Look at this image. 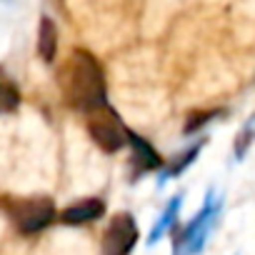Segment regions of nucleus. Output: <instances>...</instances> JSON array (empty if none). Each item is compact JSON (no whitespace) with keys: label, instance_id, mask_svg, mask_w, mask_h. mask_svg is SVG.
<instances>
[{"label":"nucleus","instance_id":"7ed1b4c3","mask_svg":"<svg viewBox=\"0 0 255 255\" xmlns=\"http://www.w3.org/2000/svg\"><path fill=\"white\" fill-rule=\"evenodd\" d=\"M88 130L93 135V140L105 150V153H118L120 148L128 145V128L120 123L118 113L110 108L98 110L90 120H88Z\"/></svg>","mask_w":255,"mask_h":255},{"label":"nucleus","instance_id":"20e7f679","mask_svg":"<svg viewBox=\"0 0 255 255\" xmlns=\"http://www.w3.org/2000/svg\"><path fill=\"white\" fill-rule=\"evenodd\" d=\"M138 240V225L130 213H120L113 218L103 235V255H128Z\"/></svg>","mask_w":255,"mask_h":255},{"label":"nucleus","instance_id":"423d86ee","mask_svg":"<svg viewBox=\"0 0 255 255\" xmlns=\"http://www.w3.org/2000/svg\"><path fill=\"white\" fill-rule=\"evenodd\" d=\"M38 50H40V58H43L45 63H53V60H55V50H58V30H55V25H53L50 18H43V20H40Z\"/></svg>","mask_w":255,"mask_h":255},{"label":"nucleus","instance_id":"f257e3e1","mask_svg":"<svg viewBox=\"0 0 255 255\" xmlns=\"http://www.w3.org/2000/svg\"><path fill=\"white\" fill-rule=\"evenodd\" d=\"M63 93L68 103L85 113H98L108 108L105 75L98 60L88 50H73L68 65L63 68Z\"/></svg>","mask_w":255,"mask_h":255},{"label":"nucleus","instance_id":"0eeeda50","mask_svg":"<svg viewBox=\"0 0 255 255\" xmlns=\"http://www.w3.org/2000/svg\"><path fill=\"white\" fill-rule=\"evenodd\" d=\"M128 143H130L133 150H135V160H138L140 170H153V168L160 165V155L150 148L148 140H143V138L135 135V133H128Z\"/></svg>","mask_w":255,"mask_h":255},{"label":"nucleus","instance_id":"f03ea898","mask_svg":"<svg viewBox=\"0 0 255 255\" xmlns=\"http://www.w3.org/2000/svg\"><path fill=\"white\" fill-rule=\"evenodd\" d=\"M5 210L23 233H38L55 218V205L50 198H10L5 203Z\"/></svg>","mask_w":255,"mask_h":255},{"label":"nucleus","instance_id":"39448f33","mask_svg":"<svg viewBox=\"0 0 255 255\" xmlns=\"http://www.w3.org/2000/svg\"><path fill=\"white\" fill-rule=\"evenodd\" d=\"M103 213H105V203L100 198H90V200H83V203H75V205L65 208L60 220L65 225H83V223L98 220Z\"/></svg>","mask_w":255,"mask_h":255},{"label":"nucleus","instance_id":"6e6552de","mask_svg":"<svg viewBox=\"0 0 255 255\" xmlns=\"http://www.w3.org/2000/svg\"><path fill=\"white\" fill-rule=\"evenodd\" d=\"M18 105H20V93H18V88H15L8 78L0 75V110L10 113V110H15Z\"/></svg>","mask_w":255,"mask_h":255}]
</instances>
